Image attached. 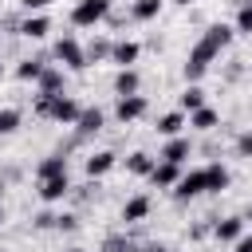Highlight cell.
Listing matches in <instances>:
<instances>
[{"mask_svg":"<svg viewBox=\"0 0 252 252\" xmlns=\"http://www.w3.org/2000/svg\"><path fill=\"white\" fill-rule=\"evenodd\" d=\"M79 110H83V106H79L71 94H35V114H43V118H51V122H59V126H75Z\"/></svg>","mask_w":252,"mask_h":252,"instance_id":"cell-1","label":"cell"},{"mask_svg":"<svg viewBox=\"0 0 252 252\" xmlns=\"http://www.w3.org/2000/svg\"><path fill=\"white\" fill-rule=\"evenodd\" d=\"M110 16V0H79L75 8H71V24L75 28H94V24H102Z\"/></svg>","mask_w":252,"mask_h":252,"instance_id":"cell-2","label":"cell"},{"mask_svg":"<svg viewBox=\"0 0 252 252\" xmlns=\"http://www.w3.org/2000/svg\"><path fill=\"white\" fill-rule=\"evenodd\" d=\"M217 59V51L205 43V39H197L193 43V51L185 55V79L189 83H197V79H205V71H209V63Z\"/></svg>","mask_w":252,"mask_h":252,"instance_id":"cell-3","label":"cell"},{"mask_svg":"<svg viewBox=\"0 0 252 252\" xmlns=\"http://www.w3.org/2000/svg\"><path fill=\"white\" fill-rule=\"evenodd\" d=\"M55 59H59L67 71H83V67H87V51H83V43H79L75 35H63V39L55 43Z\"/></svg>","mask_w":252,"mask_h":252,"instance_id":"cell-4","label":"cell"},{"mask_svg":"<svg viewBox=\"0 0 252 252\" xmlns=\"http://www.w3.org/2000/svg\"><path fill=\"white\" fill-rule=\"evenodd\" d=\"M201 193H205V169H189V173H181L177 185H173V201H193V197H201Z\"/></svg>","mask_w":252,"mask_h":252,"instance_id":"cell-5","label":"cell"},{"mask_svg":"<svg viewBox=\"0 0 252 252\" xmlns=\"http://www.w3.org/2000/svg\"><path fill=\"white\" fill-rule=\"evenodd\" d=\"M146 110H150V102H146L142 94H122L118 106H114V118H118V122H138Z\"/></svg>","mask_w":252,"mask_h":252,"instance_id":"cell-6","label":"cell"},{"mask_svg":"<svg viewBox=\"0 0 252 252\" xmlns=\"http://www.w3.org/2000/svg\"><path fill=\"white\" fill-rule=\"evenodd\" d=\"M35 193H39V201L55 205V201H63V197L71 193V181H67V173H55V177H43Z\"/></svg>","mask_w":252,"mask_h":252,"instance_id":"cell-7","label":"cell"},{"mask_svg":"<svg viewBox=\"0 0 252 252\" xmlns=\"http://www.w3.org/2000/svg\"><path fill=\"white\" fill-rule=\"evenodd\" d=\"M24 39H43L47 32H51V20L43 16V12H28L24 20H20V28H16Z\"/></svg>","mask_w":252,"mask_h":252,"instance_id":"cell-8","label":"cell"},{"mask_svg":"<svg viewBox=\"0 0 252 252\" xmlns=\"http://www.w3.org/2000/svg\"><path fill=\"white\" fill-rule=\"evenodd\" d=\"M102 122H106V114H102L98 106H83L79 118H75V130H79V138H91V134L102 130Z\"/></svg>","mask_w":252,"mask_h":252,"instance_id":"cell-9","label":"cell"},{"mask_svg":"<svg viewBox=\"0 0 252 252\" xmlns=\"http://www.w3.org/2000/svg\"><path fill=\"white\" fill-rule=\"evenodd\" d=\"M63 83H67V75L59 71V67H43L39 71V79H35V87H39V94H63Z\"/></svg>","mask_w":252,"mask_h":252,"instance_id":"cell-10","label":"cell"},{"mask_svg":"<svg viewBox=\"0 0 252 252\" xmlns=\"http://www.w3.org/2000/svg\"><path fill=\"white\" fill-rule=\"evenodd\" d=\"M177 177H181V165H173V161H154V169H150V181L158 189H173Z\"/></svg>","mask_w":252,"mask_h":252,"instance_id":"cell-11","label":"cell"},{"mask_svg":"<svg viewBox=\"0 0 252 252\" xmlns=\"http://www.w3.org/2000/svg\"><path fill=\"white\" fill-rule=\"evenodd\" d=\"M232 35H236V32H232V28H228V24H209V28H205V35H201V39H205V43H209V47H213V51H217V55H220V51H224V47H228V43H232Z\"/></svg>","mask_w":252,"mask_h":252,"instance_id":"cell-12","label":"cell"},{"mask_svg":"<svg viewBox=\"0 0 252 252\" xmlns=\"http://www.w3.org/2000/svg\"><path fill=\"white\" fill-rule=\"evenodd\" d=\"M138 55H142V47H138L134 39H118V43H110V59H114L118 67H134Z\"/></svg>","mask_w":252,"mask_h":252,"instance_id":"cell-13","label":"cell"},{"mask_svg":"<svg viewBox=\"0 0 252 252\" xmlns=\"http://www.w3.org/2000/svg\"><path fill=\"white\" fill-rule=\"evenodd\" d=\"M189 150H193V146H189V138H181V134H173V138L165 142V150L158 154V161H173V165H181V161L189 158Z\"/></svg>","mask_w":252,"mask_h":252,"instance_id":"cell-14","label":"cell"},{"mask_svg":"<svg viewBox=\"0 0 252 252\" xmlns=\"http://www.w3.org/2000/svg\"><path fill=\"white\" fill-rule=\"evenodd\" d=\"M114 165H118V154L98 150V154H91V158H87V177H106Z\"/></svg>","mask_w":252,"mask_h":252,"instance_id":"cell-15","label":"cell"},{"mask_svg":"<svg viewBox=\"0 0 252 252\" xmlns=\"http://www.w3.org/2000/svg\"><path fill=\"white\" fill-rule=\"evenodd\" d=\"M150 217V197L146 193H138V197H130L126 205H122V220L126 224H138V220H146Z\"/></svg>","mask_w":252,"mask_h":252,"instance_id":"cell-16","label":"cell"},{"mask_svg":"<svg viewBox=\"0 0 252 252\" xmlns=\"http://www.w3.org/2000/svg\"><path fill=\"white\" fill-rule=\"evenodd\" d=\"M240 232H244V217H224V220L213 224V236H217L220 244H232Z\"/></svg>","mask_w":252,"mask_h":252,"instance_id":"cell-17","label":"cell"},{"mask_svg":"<svg viewBox=\"0 0 252 252\" xmlns=\"http://www.w3.org/2000/svg\"><path fill=\"white\" fill-rule=\"evenodd\" d=\"M138 87H142L138 71H134V67H118V75H114V94H118V98H122V94H138Z\"/></svg>","mask_w":252,"mask_h":252,"instance_id":"cell-18","label":"cell"},{"mask_svg":"<svg viewBox=\"0 0 252 252\" xmlns=\"http://www.w3.org/2000/svg\"><path fill=\"white\" fill-rule=\"evenodd\" d=\"M224 189H228V169L220 161L205 165V193H224Z\"/></svg>","mask_w":252,"mask_h":252,"instance_id":"cell-19","label":"cell"},{"mask_svg":"<svg viewBox=\"0 0 252 252\" xmlns=\"http://www.w3.org/2000/svg\"><path fill=\"white\" fill-rule=\"evenodd\" d=\"M189 126L193 130H217L220 126V114L213 106H197V110H189Z\"/></svg>","mask_w":252,"mask_h":252,"instance_id":"cell-20","label":"cell"},{"mask_svg":"<svg viewBox=\"0 0 252 252\" xmlns=\"http://www.w3.org/2000/svg\"><path fill=\"white\" fill-rule=\"evenodd\" d=\"M55 173H67V158H63V154H51V158H43V161H39V169H35V181H43V177H55Z\"/></svg>","mask_w":252,"mask_h":252,"instance_id":"cell-21","label":"cell"},{"mask_svg":"<svg viewBox=\"0 0 252 252\" xmlns=\"http://www.w3.org/2000/svg\"><path fill=\"white\" fill-rule=\"evenodd\" d=\"M43 67H47V59H43V55H35V59H24V63L16 67V79H24V83H35Z\"/></svg>","mask_w":252,"mask_h":252,"instance_id":"cell-22","label":"cell"},{"mask_svg":"<svg viewBox=\"0 0 252 252\" xmlns=\"http://www.w3.org/2000/svg\"><path fill=\"white\" fill-rule=\"evenodd\" d=\"M181 126H185V114H181V110H169V114L158 118V134H165V138L181 134Z\"/></svg>","mask_w":252,"mask_h":252,"instance_id":"cell-23","label":"cell"},{"mask_svg":"<svg viewBox=\"0 0 252 252\" xmlns=\"http://www.w3.org/2000/svg\"><path fill=\"white\" fill-rule=\"evenodd\" d=\"M126 169H130V173H138V177H150V169H154V158H150L146 150H134V154L126 158Z\"/></svg>","mask_w":252,"mask_h":252,"instance_id":"cell-24","label":"cell"},{"mask_svg":"<svg viewBox=\"0 0 252 252\" xmlns=\"http://www.w3.org/2000/svg\"><path fill=\"white\" fill-rule=\"evenodd\" d=\"M161 4H165V0H134V8H130V16L146 24V20H154V16L161 12Z\"/></svg>","mask_w":252,"mask_h":252,"instance_id":"cell-25","label":"cell"},{"mask_svg":"<svg viewBox=\"0 0 252 252\" xmlns=\"http://www.w3.org/2000/svg\"><path fill=\"white\" fill-rule=\"evenodd\" d=\"M20 122H24V114H20L16 106H4V110H0V138L16 134V130H20Z\"/></svg>","mask_w":252,"mask_h":252,"instance_id":"cell-26","label":"cell"},{"mask_svg":"<svg viewBox=\"0 0 252 252\" xmlns=\"http://www.w3.org/2000/svg\"><path fill=\"white\" fill-rule=\"evenodd\" d=\"M83 51H87V67L98 63V59H110V43H106V39H91Z\"/></svg>","mask_w":252,"mask_h":252,"instance_id":"cell-27","label":"cell"},{"mask_svg":"<svg viewBox=\"0 0 252 252\" xmlns=\"http://www.w3.org/2000/svg\"><path fill=\"white\" fill-rule=\"evenodd\" d=\"M197 106H205V91L197 83H189L185 94H181V110H197Z\"/></svg>","mask_w":252,"mask_h":252,"instance_id":"cell-28","label":"cell"},{"mask_svg":"<svg viewBox=\"0 0 252 252\" xmlns=\"http://www.w3.org/2000/svg\"><path fill=\"white\" fill-rule=\"evenodd\" d=\"M232 32H240V35H252V0L236 8V24H232Z\"/></svg>","mask_w":252,"mask_h":252,"instance_id":"cell-29","label":"cell"},{"mask_svg":"<svg viewBox=\"0 0 252 252\" xmlns=\"http://www.w3.org/2000/svg\"><path fill=\"white\" fill-rule=\"evenodd\" d=\"M130 248H134V244H130L126 236H110V240L102 244V252H130Z\"/></svg>","mask_w":252,"mask_h":252,"instance_id":"cell-30","label":"cell"},{"mask_svg":"<svg viewBox=\"0 0 252 252\" xmlns=\"http://www.w3.org/2000/svg\"><path fill=\"white\" fill-rule=\"evenodd\" d=\"M55 220H59L55 213H39V217H35V228H55Z\"/></svg>","mask_w":252,"mask_h":252,"instance_id":"cell-31","label":"cell"},{"mask_svg":"<svg viewBox=\"0 0 252 252\" xmlns=\"http://www.w3.org/2000/svg\"><path fill=\"white\" fill-rule=\"evenodd\" d=\"M236 150H240L244 158H252V134H240V138H236Z\"/></svg>","mask_w":252,"mask_h":252,"instance_id":"cell-32","label":"cell"},{"mask_svg":"<svg viewBox=\"0 0 252 252\" xmlns=\"http://www.w3.org/2000/svg\"><path fill=\"white\" fill-rule=\"evenodd\" d=\"M232 244H236V248H232V252H252V236H244V232H240V236H236V240H232Z\"/></svg>","mask_w":252,"mask_h":252,"instance_id":"cell-33","label":"cell"},{"mask_svg":"<svg viewBox=\"0 0 252 252\" xmlns=\"http://www.w3.org/2000/svg\"><path fill=\"white\" fill-rule=\"evenodd\" d=\"M20 4H24V8H28V12H43V8H47V4H51V0H20Z\"/></svg>","mask_w":252,"mask_h":252,"instance_id":"cell-34","label":"cell"},{"mask_svg":"<svg viewBox=\"0 0 252 252\" xmlns=\"http://www.w3.org/2000/svg\"><path fill=\"white\" fill-rule=\"evenodd\" d=\"M55 228H75V217H71V213H63V217L55 220Z\"/></svg>","mask_w":252,"mask_h":252,"instance_id":"cell-35","label":"cell"},{"mask_svg":"<svg viewBox=\"0 0 252 252\" xmlns=\"http://www.w3.org/2000/svg\"><path fill=\"white\" fill-rule=\"evenodd\" d=\"M142 252H169V248H165V244H158V240H154V244H146V248H142Z\"/></svg>","mask_w":252,"mask_h":252,"instance_id":"cell-36","label":"cell"},{"mask_svg":"<svg viewBox=\"0 0 252 252\" xmlns=\"http://www.w3.org/2000/svg\"><path fill=\"white\" fill-rule=\"evenodd\" d=\"M173 4H181V8H189V4H197V0H173Z\"/></svg>","mask_w":252,"mask_h":252,"instance_id":"cell-37","label":"cell"},{"mask_svg":"<svg viewBox=\"0 0 252 252\" xmlns=\"http://www.w3.org/2000/svg\"><path fill=\"white\" fill-rule=\"evenodd\" d=\"M67 252H83V248H67Z\"/></svg>","mask_w":252,"mask_h":252,"instance_id":"cell-38","label":"cell"}]
</instances>
